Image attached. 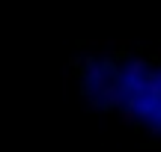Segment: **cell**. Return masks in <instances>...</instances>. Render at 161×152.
Listing matches in <instances>:
<instances>
[{"label":"cell","mask_w":161,"mask_h":152,"mask_svg":"<svg viewBox=\"0 0 161 152\" xmlns=\"http://www.w3.org/2000/svg\"><path fill=\"white\" fill-rule=\"evenodd\" d=\"M80 99L119 119L134 137L161 143V48L119 45L69 63Z\"/></svg>","instance_id":"obj_1"}]
</instances>
